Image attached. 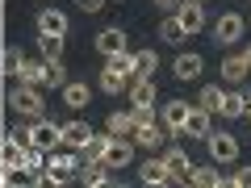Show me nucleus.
Wrapping results in <instances>:
<instances>
[{"label": "nucleus", "instance_id": "7ed1b4c3", "mask_svg": "<svg viewBox=\"0 0 251 188\" xmlns=\"http://www.w3.org/2000/svg\"><path fill=\"white\" fill-rule=\"evenodd\" d=\"M205 146H209V159H214L218 167H222V163H234V159H239V138H234L230 130H209Z\"/></svg>", "mask_w": 251, "mask_h": 188}, {"label": "nucleus", "instance_id": "2eb2a0df", "mask_svg": "<svg viewBox=\"0 0 251 188\" xmlns=\"http://www.w3.org/2000/svg\"><path fill=\"white\" fill-rule=\"evenodd\" d=\"M138 180L143 184H176L172 180V171H168V163L155 155V159H147V163H138Z\"/></svg>", "mask_w": 251, "mask_h": 188}, {"label": "nucleus", "instance_id": "1a4fd4ad", "mask_svg": "<svg viewBox=\"0 0 251 188\" xmlns=\"http://www.w3.org/2000/svg\"><path fill=\"white\" fill-rule=\"evenodd\" d=\"M209 130H214V113H205V109H197V105H188V117H184L180 138H209Z\"/></svg>", "mask_w": 251, "mask_h": 188}, {"label": "nucleus", "instance_id": "5701e85b", "mask_svg": "<svg viewBox=\"0 0 251 188\" xmlns=\"http://www.w3.org/2000/svg\"><path fill=\"white\" fill-rule=\"evenodd\" d=\"M159 71V54L155 50H134V80H155Z\"/></svg>", "mask_w": 251, "mask_h": 188}, {"label": "nucleus", "instance_id": "e433bc0d", "mask_svg": "<svg viewBox=\"0 0 251 188\" xmlns=\"http://www.w3.org/2000/svg\"><path fill=\"white\" fill-rule=\"evenodd\" d=\"M239 59L247 63V71H251V42H247V46H243V50H239Z\"/></svg>", "mask_w": 251, "mask_h": 188}, {"label": "nucleus", "instance_id": "412c9836", "mask_svg": "<svg viewBox=\"0 0 251 188\" xmlns=\"http://www.w3.org/2000/svg\"><path fill=\"white\" fill-rule=\"evenodd\" d=\"M63 46H67V38L38 34V59H42V63H59L63 59Z\"/></svg>", "mask_w": 251, "mask_h": 188}, {"label": "nucleus", "instance_id": "f704fd0d", "mask_svg": "<svg viewBox=\"0 0 251 188\" xmlns=\"http://www.w3.org/2000/svg\"><path fill=\"white\" fill-rule=\"evenodd\" d=\"M75 4H80L84 13H100V9H105V4H109V0H75Z\"/></svg>", "mask_w": 251, "mask_h": 188}, {"label": "nucleus", "instance_id": "f3484780", "mask_svg": "<svg viewBox=\"0 0 251 188\" xmlns=\"http://www.w3.org/2000/svg\"><path fill=\"white\" fill-rule=\"evenodd\" d=\"M59 92H63V105L67 109H88V100H92V88L84 80H67Z\"/></svg>", "mask_w": 251, "mask_h": 188}, {"label": "nucleus", "instance_id": "6ab92c4d", "mask_svg": "<svg viewBox=\"0 0 251 188\" xmlns=\"http://www.w3.org/2000/svg\"><path fill=\"white\" fill-rule=\"evenodd\" d=\"M201 67H205V63H201V54H193V50H188V54H180V59L172 63V75L188 84V80H197V75H201Z\"/></svg>", "mask_w": 251, "mask_h": 188}, {"label": "nucleus", "instance_id": "bb28decb", "mask_svg": "<svg viewBox=\"0 0 251 188\" xmlns=\"http://www.w3.org/2000/svg\"><path fill=\"white\" fill-rule=\"evenodd\" d=\"M105 130H109L113 138H130V134H134V121H130V113H122V109H117V113H109Z\"/></svg>", "mask_w": 251, "mask_h": 188}, {"label": "nucleus", "instance_id": "a19ab883", "mask_svg": "<svg viewBox=\"0 0 251 188\" xmlns=\"http://www.w3.org/2000/svg\"><path fill=\"white\" fill-rule=\"evenodd\" d=\"M0 17H4V0H0Z\"/></svg>", "mask_w": 251, "mask_h": 188}, {"label": "nucleus", "instance_id": "c85d7f7f", "mask_svg": "<svg viewBox=\"0 0 251 188\" xmlns=\"http://www.w3.org/2000/svg\"><path fill=\"white\" fill-rule=\"evenodd\" d=\"M222 92H226V88H218V84H205V88H201V96H197V109H205V113H218V109H222Z\"/></svg>", "mask_w": 251, "mask_h": 188}, {"label": "nucleus", "instance_id": "4be33fe9", "mask_svg": "<svg viewBox=\"0 0 251 188\" xmlns=\"http://www.w3.org/2000/svg\"><path fill=\"white\" fill-rule=\"evenodd\" d=\"M88 138H92V125H88V121H67V125H63V146L80 151Z\"/></svg>", "mask_w": 251, "mask_h": 188}, {"label": "nucleus", "instance_id": "c9c22d12", "mask_svg": "<svg viewBox=\"0 0 251 188\" xmlns=\"http://www.w3.org/2000/svg\"><path fill=\"white\" fill-rule=\"evenodd\" d=\"M155 4H159V9H163V13H168V17H172V13H176L180 4H184V0H155Z\"/></svg>", "mask_w": 251, "mask_h": 188}, {"label": "nucleus", "instance_id": "6e6552de", "mask_svg": "<svg viewBox=\"0 0 251 188\" xmlns=\"http://www.w3.org/2000/svg\"><path fill=\"white\" fill-rule=\"evenodd\" d=\"M184 184H193V188H230V176L218 171V163H205V167H188Z\"/></svg>", "mask_w": 251, "mask_h": 188}, {"label": "nucleus", "instance_id": "423d86ee", "mask_svg": "<svg viewBox=\"0 0 251 188\" xmlns=\"http://www.w3.org/2000/svg\"><path fill=\"white\" fill-rule=\"evenodd\" d=\"M100 163H105V167H113V171L130 167V163H134V142H130V138H113V134H109V142H105V155H100Z\"/></svg>", "mask_w": 251, "mask_h": 188}, {"label": "nucleus", "instance_id": "4c0bfd02", "mask_svg": "<svg viewBox=\"0 0 251 188\" xmlns=\"http://www.w3.org/2000/svg\"><path fill=\"white\" fill-rule=\"evenodd\" d=\"M0 134H4V100H0Z\"/></svg>", "mask_w": 251, "mask_h": 188}, {"label": "nucleus", "instance_id": "7c9ffc66", "mask_svg": "<svg viewBox=\"0 0 251 188\" xmlns=\"http://www.w3.org/2000/svg\"><path fill=\"white\" fill-rule=\"evenodd\" d=\"M63 84H67L63 59H59V63H46V67H42V88H63Z\"/></svg>", "mask_w": 251, "mask_h": 188}, {"label": "nucleus", "instance_id": "a211bd4d", "mask_svg": "<svg viewBox=\"0 0 251 188\" xmlns=\"http://www.w3.org/2000/svg\"><path fill=\"white\" fill-rule=\"evenodd\" d=\"M126 96H130V105H155L159 100V88H155V80H130Z\"/></svg>", "mask_w": 251, "mask_h": 188}, {"label": "nucleus", "instance_id": "37998d69", "mask_svg": "<svg viewBox=\"0 0 251 188\" xmlns=\"http://www.w3.org/2000/svg\"><path fill=\"white\" fill-rule=\"evenodd\" d=\"M197 4H205V0H197Z\"/></svg>", "mask_w": 251, "mask_h": 188}, {"label": "nucleus", "instance_id": "72a5a7b5", "mask_svg": "<svg viewBox=\"0 0 251 188\" xmlns=\"http://www.w3.org/2000/svg\"><path fill=\"white\" fill-rule=\"evenodd\" d=\"M230 188H251V163H247V167H239V171L230 176Z\"/></svg>", "mask_w": 251, "mask_h": 188}, {"label": "nucleus", "instance_id": "58836bf2", "mask_svg": "<svg viewBox=\"0 0 251 188\" xmlns=\"http://www.w3.org/2000/svg\"><path fill=\"white\" fill-rule=\"evenodd\" d=\"M0 100H4V75H0Z\"/></svg>", "mask_w": 251, "mask_h": 188}, {"label": "nucleus", "instance_id": "9d476101", "mask_svg": "<svg viewBox=\"0 0 251 188\" xmlns=\"http://www.w3.org/2000/svg\"><path fill=\"white\" fill-rule=\"evenodd\" d=\"M159 159L168 163V171H172V180H176V184H184V180H188V167H193V159H188L180 146H172V142H168V146L159 151Z\"/></svg>", "mask_w": 251, "mask_h": 188}, {"label": "nucleus", "instance_id": "473e14b6", "mask_svg": "<svg viewBox=\"0 0 251 188\" xmlns=\"http://www.w3.org/2000/svg\"><path fill=\"white\" fill-rule=\"evenodd\" d=\"M159 38H163V42H184V34H180L176 17H163V21H159Z\"/></svg>", "mask_w": 251, "mask_h": 188}, {"label": "nucleus", "instance_id": "39448f33", "mask_svg": "<svg viewBox=\"0 0 251 188\" xmlns=\"http://www.w3.org/2000/svg\"><path fill=\"white\" fill-rule=\"evenodd\" d=\"M172 17H176L180 34L193 38V34H201V29H205V4H197V0H184V4H180Z\"/></svg>", "mask_w": 251, "mask_h": 188}, {"label": "nucleus", "instance_id": "79ce46f5", "mask_svg": "<svg viewBox=\"0 0 251 188\" xmlns=\"http://www.w3.org/2000/svg\"><path fill=\"white\" fill-rule=\"evenodd\" d=\"M109 4H122V0H109Z\"/></svg>", "mask_w": 251, "mask_h": 188}, {"label": "nucleus", "instance_id": "f03ea898", "mask_svg": "<svg viewBox=\"0 0 251 188\" xmlns=\"http://www.w3.org/2000/svg\"><path fill=\"white\" fill-rule=\"evenodd\" d=\"M63 142V125L50 121V117H34L29 121V146H38V151H54V146Z\"/></svg>", "mask_w": 251, "mask_h": 188}, {"label": "nucleus", "instance_id": "f8f14e48", "mask_svg": "<svg viewBox=\"0 0 251 188\" xmlns=\"http://www.w3.org/2000/svg\"><path fill=\"white\" fill-rule=\"evenodd\" d=\"M184 117H188V100H168V105L159 109V121L168 125V134L180 138V130H184Z\"/></svg>", "mask_w": 251, "mask_h": 188}, {"label": "nucleus", "instance_id": "ea45409f", "mask_svg": "<svg viewBox=\"0 0 251 188\" xmlns=\"http://www.w3.org/2000/svg\"><path fill=\"white\" fill-rule=\"evenodd\" d=\"M247 117H251V92H247Z\"/></svg>", "mask_w": 251, "mask_h": 188}, {"label": "nucleus", "instance_id": "b1692460", "mask_svg": "<svg viewBox=\"0 0 251 188\" xmlns=\"http://www.w3.org/2000/svg\"><path fill=\"white\" fill-rule=\"evenodd\" d=\"M21 63H25V50L21 46H0V75H17Z\"/></svg>", "mask_w": 251, "mask_h": 188}, {"label": "nucleus", "instance_id": "393cba45", "mask_svg": "<svg viewBox=\"0 0 251 188\" xmlns=\"http://www.w3.org/2000/svg\"><path fill=\"white\" fill-rule=\"evenodd\" d=\"M105 142H109V130H105V134H97V130H92V138L80 146V163H100V155H105Z\"/></svg>", "mask_w": 251, "mask_h": 188}, {"label": "nucleus", "instance_id": "a878e982", "mask_svg": "<svg viewBox=\"0 0 251 188\" xmlns=\"http://www.w3.org/2000/svg\"><path fill=\"white\" fill-rule=\"evenodd\" d=\"M105 67H109V71H117V75H126V80H134V50L109 54V59H105Z\"/></svg>", "mask_w": 251, "mask_h": 188}, {"label": "nucleus", "instance_id": "c756f323", "mask_svg": "<svg viewBox=\"0 0 251 188\" xmlns=\"http://www.w3.org/2000/svg\"><path fill=\"white\" fill-rule=\"evenodd\" d=\"M130 88V80H126V75H117V71H100V92H109V96H122V92Z\"/></svg>", "mask_w": 251, "mask_h": 188}, {"label": "nucleus", "instance_id": "4468645a", "mask_svg": "<svg viewBox=\"0 0 251 188\" xmlns=\"http://www.w3.org/2000/svg\"><path fill=\"white\" fill-rule=\"evenodd\" d=\"M97 50H100V59H109V54H122V50H130V46H126V29H117V25L100 29V34H97Z\"/></svg>", "mask_w": 251, "mask_h": 188}, {"label": "nucleus", "instance_id": "20e7f679", "mask_svg": "<svg viewBox=\"0 0 251 188\" xmlns=\"http://www.w3.org/2000/svg\"><path fill=\"white\" fill-rule=\"evenodd\" d=\"M168 138H172L168 125H163V121H151V125H138L134 134H130V142L143 146V151H151V155H159L163 146H168Z\"/></svg>", "mask_w": 251, "mask_h": 188}, {"label": "nucleus", "instance_id": "2f4dec72", "mask_svg": "<svg viewBox=\"0 0 251 188\" xmlns=\"http://www.w3.org/2000/svg\"><path fill=\"white\" fill-rule=\"evenodd\" d=\"M130 121H134V130L138 125H151V121H159V109L155 105H134L130 109Z\"/></svg>", "mask_w": 251, "mask_h": 188}, {"label": "nucleus", "instance_id": "f257e3e1", "mask_svg": "<svg viewBox=\"0 0 251 188\" xmlns=\"http://www.w3.org/2000/svg\"><path fill=\"white\" fill-rule=\"evenodd\" d=\"M9 105L17 117H25V121H34V117L46 113V100H42V88H29V84H17V88L9 92Z\"/></svg>", "mask_w": 251, "mask_h": 188}, {"label": "nucleus", "instance_id": "9b49d317", "mask_svg": "<svg viewBox=\"0 0 251 188\" xmlns=\"http://www.w3.org/2000/svg\"><path fill=\"white\" fill-rule=\"evenodd\" d=\"M75 180H80V184H88V188H105V184H117L113 167H105V163H84V167L75 171Z\"/></svg>", "mask_w": 251, "mask_h": 188}, {"label": "nucleus", "instance_id": "ddd939ff", "mask_svg": "<svg viewBox=\"0 0 251 188\" xmlns=\"http://www.w3.org/2000/svg\"><path fill=\"white\" fill-rule=\"evenodd\" d=\"M38 34H54V38H67V13L63 9H42L38 13Z\"/></svg>", "mask_w": 251, "mask_h": 188}, {"label": "nucleus", "instance_id": "dca6fc26", "mask_svg": "<svg viewBox=\"0 0 251 188\" xmlns=\"http://www.w3.org/2000/svg\"><path fill=\"white\" fill-rule=\"evenodd\" d=\"M218 75H222V84H230V88H243L251 71H247V63H243L239 54H226V59H222V71H218Z\"/></svg>", "mask_w": 251, "mask_h": 188}, {"label": "nucleus", "instance_id": "cd10ccee", "mask_svg": "<svg viewBox=\"0 0 251 188\" xmlns=\"http://www.w3.org/2000/svg\"><path fill=\"white\" fill-rule=\"evenodd\" d=\"M42 67H46L42 59H25V63H21V71H17V80L29 84V88H42Z\"/></svg>", "mask_w": 251, "mask_h": 188}, {"label": "nucleus", "instance_id": "aec40b11", "mask_svg": "<svg viewBox=\"0 0 251 188\" xmlns=\"http://www.w3.org/2000/svg\"><path fill=\"white\" fill-rule=\"evenodd\" d=\"M247 92H251V88H230V92H222V109H218V113H222V117H243V113H247Z\"/></svg>", "mask_w": 251, "mask_h": 188}, {"label": "nucleus", "instance_id": "0eeeda50", "mask_svg": "<svg viewBox=\"0 0 251 188\" xmlns=\"http://www.w3.org/2000/svg\"><path fill=\"white\" fill-rule=\"evenodd\" d=\"M243 17L239 13H222V17L214 21V42L218 46H234V42H243Z\"/></svg>", "mask_w": 251, "mask_h": 188}]
</instances>
